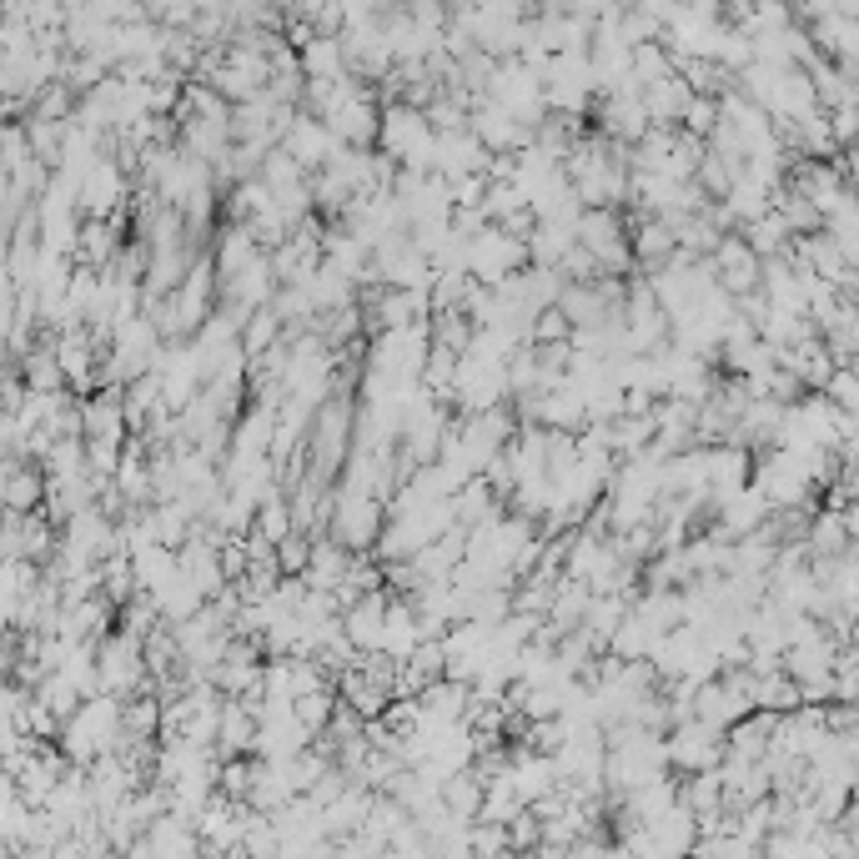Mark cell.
Returning <instances> with one entry per match:
<instances>
[{"label": "cell", "instance_id": "cell-1", "mask_svg": "<svg viewBox=\"0 0 859 859\" xmlns=\"http://www.w3.org/2000/svg\"><path fill=\"white\" fill-rule=\"evenodd\" d=\"M488 805V784L478 774H447L443 779V815L453 819H478Z\"/></svg>", "mask_w": 859, "mask_h": 859}, {"label": "cell", "instance_id": "cell-2", "mask_svg": "<svg viewBox=\"0 0 859 859\" xmlns=\"http://www.w3.org/2000/svg\"><path fill=\"white\" fill-rule=\"evenodd\" d=\"M332 708H338V698H332V689H307V694H297L292 698V714H297V724H302L307 734H322V729H332Z\"/></svg>", "mask_w": 859, "mask_h": 859}, {"label": "cell", "instance_id": "cell-3", "mask_svg": "<svg viewBox=\"0 0 859 859\" xmlns=\"http://www.w3.org/2000/svg\"><path fill=\"white\" fill-rule=\"evenodd\" d=\"M6 493H11V513H31V508H41V498L51 493V483L41 478V468H11Z\"/></svg>", "mask_w": 859, "mask_h": 859}, {"label": "cell", "instance_id": "cell-4", "mask_svg": "<svg viewBox=\"0 0 859 859\" xmlns=\"http://www.w3.org/2000/svg\"><path fill=\"white\" fill-rule=\"evenodd\" d=\"M312 553H317V544L292 528V534L277 544V568H282V578H302L307 568H312Z\"/></svg>", "mask_w": 859, "mask_h": 859}]
</instances>
